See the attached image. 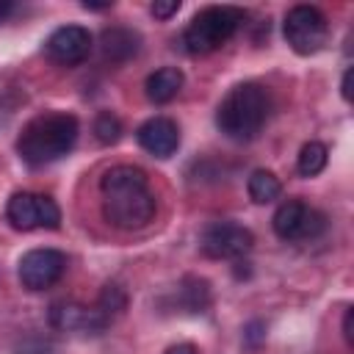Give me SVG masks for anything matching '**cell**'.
<instances>
[{
    "instance_id": "1",
    "label": "cell",
    "mask_w": 354,
    "mask_h": 354,
    "mask_svg": "<svg viewBox=\"0 0 354 354\" xmlns=\"http://www.w3.org/2000/svg\"><path fill=\"white\" fill-rule=\"evenodd\" d=\"M102 216L116 230H141L155 218L158 202L149 188V177L130 163L113 166L100 180Z\"/></svg>"
},
{
    "instance_id": "2",
    "label": "cell",
    "mask_w": 354,
    "mask_h": 354,
    "mask_svg": "<svg viewBox=\"0 0 354 354\" xmlns=\"http://www.w3.org/2000/svg\"><path fill=\"white\" fill-rule=\"evenodd\" d=\"M80 124L72 113H41L30 119L17 136V155L28 166H47L72 152L77 144Z\"/></svg>"
},
{
    "instance_id": "3",
    "label": "cell",
    "mask_w": 354,
    "mask_h": 354,
    "mask_svg": "<svg viewBox=\"0 0 354 354\" xmlns=\"http://www.w3.org/2000/svg\"><path fill=\"white\" fill-rule=\"evenodd\" d=\"M271 113V94L260 83L232 86L216 108V127L232 141H252Z\"/></svg>"
},
{
    "instance_id": "4",
    "label": "cell",
    "mask_w": 354,
    "mask_h": 354,
    "mask_svg": "<svg viewBox=\"0 0 354 354\" xmlns=\"http://www.w3.org/2000/svg\"><path fill=\"white\" fill-rule=\"evenodd\" d=\"M243 19L246 14L235 6H207L199 14H194V19L185 25L183 44L191 55H207L227 44L238 33Z\"/></svg>"
},
{
    "instance_id": "5",
    "label": "cell",
    "mask_w": 354,
    "mask_h": 354,
    "mask_svg": "<svg viewBox=\"0 0 354 354\" xmlns=\"http://www.w3.org/2000/svg\"><path fill=\"white\" fill-rule=\"evenodd\" d=\"M285 41L299 55H315L329 41V19L315 6H293L282 22Z\"/></svg>"
},
{
    "instance_id": "6",
    "label": "cell",
    "mask_w": 354,
    "mask_h": 354,
    "mask_svg": "<svg viewBox=\"0 0 354 354\" xmlns=\"http://www.w3.org/2000/svg\"><path fill=\"white\" fill-rule=\"evenodd\" d=\"M6 218L14 230L30 232V230H58L61 224V207L55 199L33 191H17L11 194L6 205Z\"/></svg>"
},
{
    "instance_id": "7",
    "label": "cell",
    "mask_w": 354,
    "mask_h": 354,
    "mask_svg": "<svg viewBox=\"0 0 354 354\" xmlns=\"http://www.w3.org/2000/svg\"><path fill=\"white\" fill-rule=\"evenodd\" d=\"M271 227L282 241H313L326 230V216L301 199H285L274 210Z\"/></svg>"
},
{
    "instance_id": "8",
    "label": "cell",
    "mask_w": 354,
    "mask_h": 354,
    "mask_svg": "<svg viewBox=\"0 0 354 354\" xmlns=\"http://www.w3.org/2000/svg\"><path fill=\"white\" fill-rule=\"evenodd\" d=\"M254 246L249 227L238 221H210L199 235V249L213 260H241Z\"/></svg>"
},
{
    "instance_id": "9",
    "label": "cell",
    "mask_w": 354,
    "mask_h": 354,
    "mask_svg": "<svg viewBox=\"0 0 354 354\" xmlns=\"http://www.w3.org/2000/svg\"><path fill=\"white\" fill-rule=\"evenodd\" d=\"M64 271H66V254L58 249H50V246L25 252L17 266V277H19L22 288H28L33 293L53 288L64 277Z\"/></svg>"
},
{
    "instance_id": "10",
    "label": "cell",
    "mask_w": 354,
    "mask_h": 354,
    "mask_svg": "<svg viewBox=\"0 0 354 354\" xmlns=\"http://www.w3.org/2000/svg\"><path fill=\"white\" fill-rule=\"evenodd\" d=\"M91 33L83 25H61L44 41V55L58 66H77L91 53Z\"/></svg>"
},
{
    "instance_id": "11",
    "label": "cell",
    "mask_w": 354,
    "mask_h": 354,
    "mask_svg": "<svg viewBox=\"0 0 354 354\" xmlns=\"http://www.w3.org/2000/svg\"><path fill=\"white\" fill-rule=\"evenodd\" d=\"M50 324L58 332H80V335H100L111 321L97 310L77 301H55L50 307Z\"/></svg>"
},
{
    "instance_id": "12",
    "label": "cell",
    "mask_w": 354,
    "mask_h": 354,
    "mask_svg": "<svg viewBox=\"0 0 354 354\" xmlns=\"http://www.w3.org/2000/svg\"><path fill=\"white\" fill-rule=\"evenodd\" d=\"M138 147L152 158H171L180 149V127L169 116H152L136 130Z\"/></svg>"
},
{
    "instance_id": "13",
    "label": "cell",
    "mask_w": 354,
    "mask_h": 354,
    "mask_svg": "<svg viewBox=\"0 0 354 354\" xmlns=\"http://www.w3.org/2000/svg\"><path fill=\"white\" fill-rule=\"evenodd\" d=\"M100 47H102V58L111 61V64H124L130 58L138 55L141 50V36L130 28H105L102 36H100Z\"/></svg>"
},
{
    "instance_id": "14",
    "label": "cell",
    "mask_w": 354,
    "mask_h": 354,
    "mask_svg": "<svg viewBox=\"0 0 354 354\" xmlns=\"http://www.w3.org/2000/svg\"><path fill=\"white\" fill-rule=\"evenodd\" d=\"M183 83H185V77H183V72L177 66H160V69H155L144 80V91H147V100L149 102L166 105V102H171L180 94Z\"/></svg>"
},
{
    "instance_id": "15",
    "label": "cell",
    "mask_w": 354,
    "mask_h": 354,
    "mask_svg": "<svg viewBox=\"0 0 354 354\" xmlns=\"http://www.w3.org/2000/svg\"><path fill=\"white\" fill-rule=\"evenodd\" d=\"M246 191H249V199H252L254 205H268V202L279 199L282 183H279V177H277L274 171H268V169H254V171L249 174V180H246Z\"/></svg>"
},
{
    "instance_id": "16",
    "label": "cell",
    "mask_w": 354,
    "mask_h": 354,
    "mask_svg": "<svg viewBox=\"0 0 354 354\" xmlns=\"http://www.w3.org/2000/svg\"><path fill=\"white\" fill-rule=\"evenodd\" d=\"M177 293H180V304L188 313H202V310L210 307V285L202 277H185L180 282Z\"/></svg>"
},
{
    "instance_id": "17",
    "label": "cell",
    "mask_w": 354,
    "mask_h": 354,
    "mask_svg": "<svg viewBox=\"0 0 354 354\" xmlns=\"http://www.w3.org/2000/svg\"><path fill=\"white\" fill-rule=\"evenodd\" d=\"M326 160H329V152L321 141H307L301 149H299V160H296V171L301 177H315L326 169Z\"/></svg>"
},
{
    "instance_id": "18",
    "label": "cell",
    "mask_w": 354,
    "mask_h": 354,
    "mask_svg": "<svg viewBox=\"0 0 354 354\" xmlns=\"http://www.w3.org/2000/svg\"><path fill=\"white\" fill-rule=\"evenodd\" d=\"M94 307H97L108 321H113V318L122 315V310L127 307V296H124V290H122L119 285H105Z\"/></svg>"
},
{
    "instance_id": "19",
    "label": "cell",
    "mask_w": 354,
    "mask_h": 354,
    "mask_svg": "<svg viewBox=\"0 0 354 354\" xmlns=\"http://www.w3.org/2000/svg\"><path fill=\"white\" fill-rule=\"evenodd\" d=\"M94 136H97V141L100 144H116L119 138H122V122H119V116L116 113H111V111H102V113H97V119H94Z\"/></svg>"
},
{
    "instance_id": "20",
    "label": "cell",
    "mask_w": 354,
    "mask_h": 354,
    "mask_svg": "<svg viewBox=\"0 0 354 354\" xmlns=\"http://www.w3.org/2000/svg\"><path fill=\"white\" fill-rule=\"evenodd\" d=\"M180 8H183V3H180V0H155V3L149 6L152 17H155V19H160V22L171 19V17L180 11Z\"/></svg>"
},
{
    "instance_id": "21",
    "label": "cell",
    "mask_w": 354,
    "mask_h": 354,
    "mask_svg": "<svg viewBox=\"0 0 354 354\" xmlns=\"http://www.w3.org/2000/svg\"><path fill=\"white\" fill-rule=\"evenodd\" d=\"M263 329H266V326H263L260 321H252V324L246 326V343H249V346H257V343L266 337V332H263Z\"/></svg>"
},
{
    "instance_id": "22",
    "label": "cell",
    "mask_w": 354,
    "mask_h": 354,
    "mask_svg": "<svg viewBox=\"0 0 354 354\" xmlns=\"http://www.w3.org/2000/svg\"><path fill=\"white\" fill-rule=\"evenodd\" d=\"M343 337L348 346H354V310L346 307V315H343Z\"/></svg>"
},
{
    "instance_id": "23",
    "label": "cell",
    "mask_w": 354,
    "mask_h": 354,
    "mask_svg": "<svg viewBox=\"0 0 354 354\" xmlns=\"http://www.w3.org/2000/svg\"><path fill=\"white\" fill-rule=\"evenodd\" d=\"M166 354H199V348L194 343H177V346L166 348Z\"/></svg>"
},
{
    "instance_id": "24",
    "label": "cell",
    "mask_w": 354,
    "mask_h": 354,
    "mask_svg": "<svg viewBox=\"0 0 354 354\" xmlns=\"http://www.w3.org/2000/svg\"><path fill=\"white\" fill-rule=\"evenodd\" d=\"M348 86H351V69L343 72V83H340V94H343L346 102H351V88Z\"/></svg>"
},
{
    "instance_id": "25",
    "label": "cell",
    "mask_w": 354,
    "mask_h": 354,
    "mask_svg": "<svg viewBox=\"0 0 354 354\" xmlns=\"http://www.w3.org/2000/svg\"><path fill=\"white\" fill-rule=\"evenodd\" d=\"M111 6H113V3H91V0L83 3L86 11H105V8H111Z\"/></svg>"
},
{
    "instance_id": "26",
    "label": "cell",
    "mask_w": 354,
    "mask_h": 354,
    "mask_svg": "<svg viewBox=\"0 0 354 354\" xmlns=\"http://www.w3.org/2000/svg\"><path fill=\"white\" fill-rule=\"evenodd\" d=\"M11 11H14V3H8V0H0V22H3V19H6Z\"/></svg>"
}]
</instances>
